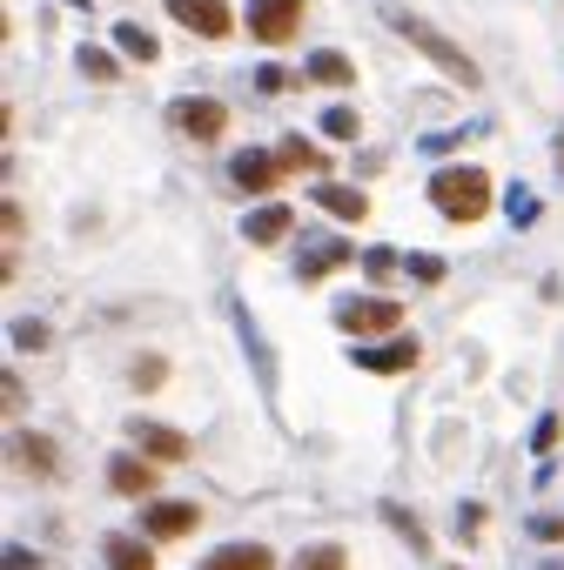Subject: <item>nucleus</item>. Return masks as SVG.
Segmentation results:
<instances>
[{
	"instance_id": "obj_1",
	"label": "nucleus",
	"mask_w": 564,
	"mask_h": 570,
	"mask_svg": "<svg viewBox=\"0 0 564 570\" xmlns=\"http://www.w3.org/2000/svg\"><path fill=\"white\" fill-rule=\"evenodd\" d=\"M430 202L450 222H477L483 208H491V175H483V169H437L430 175Z\"/></svg>"
},
{
	"instance_id": "obj_2",
	"label": "nucleus",
	"mask_w": 564,
	"mask_h": 570,
	"mask_svg": "<svg viewBox=\"0 0 564 570\" xmlns=\"http://www.w3.org/2000/svg\"><path fill=\"white\" fill-rule=\"evenodd\" d=\"M396 34L411 41L417 54H430V61H437V67H444L450 80H464V88H477V61H470V54H464L457 41H444V34H437L430 21H417V14H396Z\"/></svg>"
},
{
	"instance_id": "obj_3",
	"label": "nucleus",
	"mask_w": 564,
	"mask_h": 570,
	"mask_svg": "<svg viewBox=\"0 0 564 570\" xmlns=\"http://www.w3.org/2000/svg\"><path fill=\"white\" fill-rule=\"evenodd\" d=\"M396 322H403V309L390 302V295H350L343 309H337V330L343 336H396Z\"/></svg>"
},
{
	"instance_id": "obj_4",
	"label": "nucleus",
	"mask_w": 564,
	"mask_h": 570,
	"mask_svg": "<svg viewBox=\"0 0 564 570\" xmlns=\"http://www.w3.org/2000/svg\"><path fill=\"white\" fill-rule=\"evenodd\" d=\"M296 28H302V0H249V34L256 41L283 47Z\"/></svg>"
},
{
	"instance_id": "obj_5",
	"label": "nucleus",
	"mask_w": 564,
	"mask_h": 570,
	"mask_svg": "<svg viewBox=\"0 0 564 570\" xmlns=\"http://www.w3.org/2000/svg\"><path fill=\"white\" fill-rule=\"evenodd\" d=\"M169 14L189 28V34H202V41H222L228 28H235V14H228V0H169Z\"/></svg>"
},
{
	"instance_id": "obj_6",
	"label": "nucleus",
	"mask_w": 564,
	"mask_h": 570,
	"mask_svg": "<svg viewBox=\"0 0 564 570\" xmlns=\"http://www.w3.org/2000/svg\"><path fill=\"white\" fill-rule=\"evenodd\" d=\"M169 121H175L189 141H215V135L228 128V108H222V101H209V95H195V101H175V108H169Z\"/></svg>"
},
{
	"instance_id": "obj_7",
	"label": "nucleus",
	"mask_w": 564,
	"mask_h": 570,
	"mask_svg": "<svg viewBox=\"0 0 564 570\" xmlns=\"http://www.w3.org/2000/svg\"><path fill=\"white\" fill-rule=\"evenodd\" d=\"M128 437H135V443H141L155 463H189V450H195L182 430H169V423H148V417H135V423H128Z\"/></svg>"
},
{
	"instance_id": "obj_8",
	"label": "nucleus",
	"mask_w": 564,
	"mask_h": 570,
	"mask_svg": "<svg viewBox=\"0 0 564 570\" xmlns=\"http://www.w3.org/2000/svg\"><path fill=\"white\" fill-rule=\"evenodd\" d=\"M276 175H283V161H276V154H235V161H228V182H235L242 195H269Z\"/></svg>"
},
{
	"instance_id": "obj_9",
	"label": "nucleus",
	"mask_w": 564,
	"mask_h": 570,
	"mask_svg": "<svg viewBox=\"0 0 564 570\" xmlns=\"http://www.w3.org/2000/svg\"><path fill=\"white\" fill-rule=\"evenodd\" d=\"M195 524H202V510H195V504H148V510H141V530H148V537H161V544H169V537H189Z\"/></svg>"
},
{
	"instance_id": "obj_10",
	"label": "nucleus",
	"mask_w": 564,
	"mask_h": 570,
	"mask_svg": "<svg viewBox=\"0 0 564 570\" xmlns=\"http://www.w3.org/2000/svg\"><path fill=\"white\" fill-rule=\"evenodd\" d=\"M357 369H370V376H403V369H417V343H403V336H390L383 349H363V343H357Z\"/></svg>"
},
{
	"instance_id": "obj_11",
	"label": "nucleus",
	"mask_w": 564,
	"mask_h": 570,
	"mask_svg": "<svg viewBox=\"0 0 564 570\" xmlns=\"http://www.w3.org/2000/svg\"><path fill=\"white\" fill-rule=\"evenodd\" d=\"M108 483H115L121 497H148V491H155V463H148V456H115V463H108Z\"/></svg>"
},
{
	"instance_id": "obj_12",
	"label": "nucleus",
	"mask_w": 564,
	"mask_h": 570,
	"mask_svg": "<svg viewBox=\"0 0 564 570\" xmlns=\"http://www.w3.org/2000/svg\"><path fill=\"white\" fill-rule=\"evenodd\" d=\"M202 570H276V557H269L263 544H222Z\"/></svg>"
},
{
	"instance_id": "obj_13",
	"label": "nucleus",
	"mask_w": 564,
	"mask_h": 570,
	"mask_svg": "<svg viewBox=\"0 0 564 570\" xmlns=\"http://www.w3.org/2000/svg\"><path fill=\"white\" fill-rule=\"evenodd\" d=\"M343 262H350V241H316V249L296 262V276H302V282H322V276L343 269Z\"/></svg>"
},
{
	"instance_id": "obj_14",
	"label": "nucleus",
	"mask_w": 564,
	"mask_h": 570,
	"mask_svg": "<svg viewBox=\"0 0 564 570\" xmlns=\"http://www.w3.org/2000/svg\"><path fill=\"white\" fill-rule=\"evenodd\" d=\"M316 202L330 208L337 222H363V215H370V195H363V189H337V182H322V189H316Z\"/></svg>"
},
{
	"instance_id": "obj_15",
	"label": "nucleus",
	"mask_w": 564,
	"mask_h": 570,
	"mask_svg": "<svg viewBox=\"0 0 564 570\" xmlns=\"http://www.w3.org/2000/svg\"><path fill=\"white\" fill-rule=\"evenodd\" d=\"M242 235H249V241H256V249H269V241H283V235H289V208H283V202H269V208H256L249 222H242Z\"/></svg>"
},
{
	"instance_id": "obj_16",
	"label": "nucleus",
	"mask_w": 564,
	"mask_h": 570,
	"mask_svg": "<svg viewBox=\"0 0 564 570\" xmlns=\"http://www.w3.org/2000/svg\"><path fill=\"white\" fill-rule=\"evenodd\" d=\"M309 80H322V88H350V80H357V67L343 61V54H330V47H322V54H309V67H302Z\"/></svg>"
},
{
	"instance_id": "obj_17",
	"label": "nucleus",
	"mask_w": 564,
	"mask_h": 570,
	"mask_svg": "<svg viewBox=\"0 0 564 570\" xmlns=\"http://www.w3.org/2000/svg\"><path fill=\"white\" fill-rule=\"evenodd\" d=\"M108 570H155V550L141 537H108Z\"/></svg>"
},
{
	"instance_id": "obj_18",
	"label": "nucleus",
	"mask_w": 564,
	"mask_h": 570,
	"mask_svg": "<svg viewBox=\"0 0 564 570\" xmlns=\"http://www.w3.org/2000/svg\"><path fill=\"white\" fill-rule=\"evenodd\" d=\"M383 524H390V530H396L403 544H411L417 557H430V530H424V524H417L411 510H403V504H383Z\"/></svg>"
},
{
	"instance_id": "obj_19",
	"label": "nucleus",
	"mask_w": 564,
	"mask_h": 570,
	"mask_svg": "<svg viewBox=\"0 0 564 570\" xmlns=\"http://www.w3.org/2000/svg\"><path fill=\"white\" fill-rule=\"evenodd\" d=\"M276 161H283V175H316V169H322V154H316L302 135H289V141L276 148Z\"/></svg>"
},
{
	"instance_id": "obj_20",
	"label": "nucleus",
	"mask_w": 564,
	"mask_h": 570,
	"mask_svg": "<svg viewBox=\"0 0 564 570\" xmlns=\"http://www.w3.org/2000/svg\"><path fill=\"white\" fill-rule=\"evenodd\" d=\"M115 47H121L128 61H155V54H161V47H155V34H148V28H135V21H121V28H115Z\"/></svg>"
},
{
	"instance_id": "obj_21",
	"label": "nucleus",
	"mask_w": 564,
	"mask_h": 570,
	"mask_svg": "<svg viewBox=\"0 0 564 570\" xmlns=\"http://www.w3.org/2000/svg\"><path fill=\"white\" fill-rule=\"evenodd\" d=\"M14 456H21L34 476H47V470H54V443H47V437H14Z\"/></svg>"
},
{
	"instance_id": "obj_22",
	"label": "nucleus",
	"mask_w": 564,
	"mask_h": 570,
	"mask_svg": "<svg viewBox=\"0 0 564 570\" xmlns=\"http://www.w3.org/2000/svg\"><path fill=\"white\" fill-rule=\"evenodd\" d=\"M296 570H350V557H343V544H316V550H302Z\"/></svg>"
},
{
	"instance_id": "obj_23",
	"label": "nucleus",
	"mask_w": 564,
	"mask_h": 570,
	"mask_svg": "<svg viewBox=\"0 0 564 570\" xmlns=\"http://www.w3.org/2000/svg\"><path fill=\"white\" fill-rule=\"evenodd\" d=\"M357 108H330V115H322V135H330V141H357Z\"/></svg>"
},
{
	"instance_id": "obj_24",
	"label": "nucleus",
	"mask_w": 564,
	"mask_h": 570,
	"mask_svg": "<svg viewBox=\"0 0 564 570\" xmlns=\"http://www.w3.org/2000/svg\"><path fill=\"white\" fill-rule=\"evenodd\" d=\"M81 74H95V80H115V54H102V47H81Z\"/></svg>"
},
{
	"instance_id": "obj_25",
	"label": "nucleus",
	"mask_w": 564,
	"mask_h": 570,
	"mask_svg": "<svg viewBox=\"0 0 564 570\" xmlns=\"http://www.w3.org/2000/svg\"><path fill=\"white\" fill-rule=\"evenodd\" d=\"M47 343V322H14V349H41Z\"/></svg>"
},
{
	"instance_id": "obj_26",
	"label": "nucleus",
	"mask_w": 564,
	"mask_h": 570,
	"mask_svg": "<svg viewBox=\"0 0 564 570\" xmlns=\"http://www.w3.org/2000/svg\"><path fill=\"white\" fill-rule=\"evenodd\" d=\"M161 376H169V369H161V356H141V363H135V389H155Z\"/></svg>"
},
{
	"instance_id": "obj_27",
	"label": "nucleus",
	"mask_w": 564,
	"mask_h": 570,
	"mask_svg": "<svg viewBox=\"0 0 564 570\" xmlns=\"http://www.w3.org/2000/svg\"><path fill=\"white\" fill-rule=\"evenodd\" d=\"M411 276H417V282H444V262H437V256H411Z\"/></svg>"
},
{
	"instance_id": "obj_28",
	"label": "nucleus",
	"mask_w": 564,
	"mask_h": 570,
	"mask_svg": "<svg viewBox=\"0 0 564 570\" xmlns=\"http://www.w3.org/2000/svg\"><path fill=\"white\" fill-rule=\"evenodd\" d=\"M531 443H538V456H551V450H557V417H544V423H538V437H531Z\"/></svg>"
},
{
	"instance_id": "obj_29",
	"label": "nucleus",
	"mask_w": 564,
	"mask_h": 570,
	"mask_svg": "<svg viewBox=\"0 0 564 570\" xmlns=\"http://www.w3.org/2000/svg\"><path fill=\"white\" fill-rule=\"evenodd\" d=\"M531 537H544V544H557V537H564V517H531Z\"/></svg>"
},
{
	"instance_id": "obj_30",
	"label": "nucleus",
	"mask_w": 564,
	"mask_h": 570,
	"mask_svg": "<svg viewBox=\"0 0 564 570\" xmlns=\"http://www.w3.org/2000/svg\"><path fill=\"white\" fill-rule=\"evenodd\" d=\"M74 8H88V0H74Z\"/></svg>"
}]
</instances>
